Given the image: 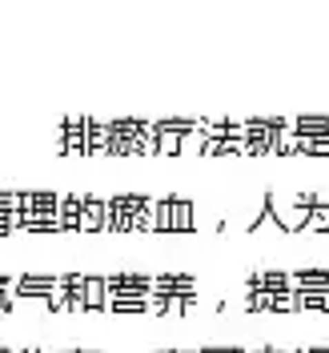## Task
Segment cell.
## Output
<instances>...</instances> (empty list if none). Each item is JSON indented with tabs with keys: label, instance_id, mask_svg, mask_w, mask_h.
<instances>
[{
	"label": "cell",
	"instance_id": "obj_22",
	"mask_svg": "<svg viewBox=\"0 0 329 353\" xmlns=\"http://www.w3.org/2000/svg\"><path fill=\"white\" fill-rule=\"evenodd\" d=\"M201 353H241V350H201Z\"/></svg>",
	"mask_w": 329,
	"mask_h": 353
},
{
	"label": "cell",
	"instance_id": "obj_20",
	"mask_svg": "<svg viewBox=\"0 0 329 353\" xmlns=\"http://www.w3.org/2000/svg\"><path fill=\"white\" fill-rule=\"evenodd\" d=\"M8 309H12V297H8V293H0V313H8Z\"/></svg>",
	"mask_w": 329,
	"mask_h": 353
},
{
	"label": "cell",
	"instance_id": "obj_6",
	"mask_svg": "<svg viewBox=\"0 0 329 353\" xmlns=\"http://www.w3.org/2000/svg\"><path fill=\"white\" fill-rule=\"evenodd\" d=\"M105 289H109L105 309L117 301H153V277H145V273H112V277H105Z\"/></svg>",
	"mask_w": 329,
	"mask_h": 353
},
{
	"label": "cell",
	"instance_id": "obj_13",
	"mask_svg": "<svg viewBox=\"0 0 329 353\" xmlns=\"http://www.w3.org/2000/svg\"><path fill=\"white\" fill-rule=\"evenodd\" d=\"M201 157H245V137H229V141H205Z\"/></svg>",
	"mask_w": 329,
	"mask_h": 353
},
{
	"label": "cell",
	"instance_id": "obj_15",
	"mask_svg": "<svg viewBox=\"0 0 329 353\" xmlns=\"http://www.w3.org/2000/svg\"><path fill=\"white\" fill-rule=\"evenodd\" d=\"M157 132H173V137H193V132H201V121H193V117H165V121H153Z\"/></svg>",
	"mask_w": 329,
	"mask_h": 353
},
{
	"label": "cell",
	"instance_id": "obj_2",
	"mask_svg": "<svg viewBox=\"0 0 329 353\" xmlns=\"http://www.w3.org/2000/svg\"><path fill=\"white\" fill-rule=\"evenodd\" d=\"M21 229H28V233H57L61 229V193H52V189H24Z\"/></svg>",
	"mask_w": 329,
	"mask_h": 353
},
{
	"label": "cell",
	"instance_id": "obj_3",
	"mask_svg": "<svg viewBox=\"0 0 329 353\" xmlns=\"http://www.w3.org/2000/svg\"><path fill=\"white\" fill-rule=\"evenodd\" d=\"M197 209L185 197H161L153 205V233H189L197 229Z\"/></svg>",
	"mask_w": 329,
	"mask_h": 353
},
{
	"label": "cell",
	"instance_id": "obj_8",
	"mask_svg": "<svg viewBox=\"0 0 329 353\" xmlns=\"http://www.w3.org/2000/svg\"><path fill=\"white\" fill-rule=\"evenodd\" d=\"M88 132H92V117H68L57 132V153L88 157Z\"/></svg>",
	"mask_w": 329,
	"mask_h": 353
},
{
	"label": "cell",
	"instance_id": "obj_14",
	"mask_svg": "<svg viewBox=\"0 0 329 353\" xmlns=\"http://www.w3.org/2000/svg\"><path fill=\"white\" fill-rule=\"evenodd\" d=\"M301 289H329V269H297L293 293H301Z\"/></svg>",
	"mask_w": 329,
	"mask_h": 353
},
{
	"label": "cell",
	"instance_id": "obj_21",
	"mask_svg": "<svg viewBox=\"0 0 329 353\" xmlns=\"http://www.w3.org/2000/svg\"><path fill=\"white\" fill-rule=\"evenodd\" d=\"M301 353H329V345H313V350H301Z\"/></svg>",
	"mask_w": 329,
	"mask_h": 353
},
{
	"label": "cell",
	"instance_id": "obj_1",
	"mask_svg": "<svg viewBox=\"0 0 329 353\" xmlns=\"http://www.w3.org/2000/svg\"><path fill=\"white\" fill-rule=\"evenodd\" d=\"M109 233H153V201L145 193H117L109 197Z\"/></svg>",
	"mask_w": 329,
	"mask_h": 353
},
{
	"label": "cell",
	"instance_id": "obj_18",
	"mask_svg": "<svg viewBox=\"0 0 329 353\" xmlns=\"http://www.w3.org/2000/svg\"><path fill=\"white\" fill-rule=\"evenodd\" d=\"M17 229H21V213H0V237L17 233Z\"/></svg>",
	"mask_w": 329,
	"mask_h": 353
},
{
	"label": "cell",
	"instance_id": "obj_23",
	"mask_svg": "<svg viewBox=\"0 0 329 353\" xmlns=\"http://www.w3.org/2000/svg\"><path fill=\"white\" fill-rule=\"evenodd\" d=\"M65 353H101V350H65Z\"/></svg>",
	"mask_w": 329,
	"mask_h": 353
},
{
	"label": "cell",
	"instance_id": "obj_7",
	"mask_svg": "<svg viewBox=\"0 0 329 353\" xmlns=\"http://www.w3.org/2000/svg\"><path fill=\"white\" fill-rule=\"evenodd\" d=\"M21 301H44L48 309H61V277H37V273H24L17 277L12 289Z\"/></svg>",
	"mask_w": 329,
	"mask_h": 353
},
{
	"label": "cell",
	"instance_id": "obj_4",
	"mask_svg": "<svg viewBox=\"0 0 329 353\" xmlns=\"http://www.w3.org/2000/svg\"><path fill=\"white\" fill-rule=\"evenodd\" d=\"M286 125L289 117H253V121H245V157L277 153V141H281Z\"/></svg>",
	"mask_w": 329,
	"mask_h": 353
},
{
	"label": "cell",
	"instance_id": "obj_12",
	"mask_svg": "<svg viewBox=\"0 0 329 353\" xmlns=\"http://www.w3.org/2000/svg\"><path fill=\"white\" fill-rule=\"evenodd\" d=\"M109 141H112V121H92V132H88V157H109Z\"/></svg>",
	"mask_w": 329,
	"mask_h": 353
},
{
	"label": "cell",
	"instance_id": "obj_16",
	"mask_svg": "<svg viewBox=\"0 0 329 353\" xmlns=\"http://www.w3.org/2000/svg\"><path fill=\"white\" fill-rule=\"evenodd\" d=\"M306 229H313V233H329V201H321V205H313V209H309Z\"/></svg>",
	"mask_w": 329,
	"mask_h": 353
},
{
	"label": "cell",
	"instance_id": "obj_19",
	"mask_svg": "<svg viewBox=\"0 0 329 353\" xmlns=\"http://www.w3.org/2000/svg\"><path fill=\"white\" fill-rule=\"evenodd\" d=\"M12 289H17V277H0V293H8V297H12Z\"/></svg>",
	"mask_w": 329,
	"mask_h": 353
},
{
	"label": "cell",
	"instance_id": "obj_5",
	"mask_svg": "<svg viewBox=\"0 0 329 353\" xmlns=\"http://www.w3.org/2000/svg\"><path fill=\"white\" fill-rule=\"evenodd\" d=\"M153 301L165 305H197V277L193 273H157L153 277Z\"/></svg>",
	"mask_w": 329,
	"mask_h": 353
},
{
	"label": "cell",
	"instance_id": "obj_17",
	"mask_svg": "<svg viewBox=\"0 0 329 353\" xmlns=\"http://www.w3.org/2000/svg\"><path fill=\"white\" fill-rule=\"evenodd\" d=\"M0 213H21V189H0Z\"/></svg>",
	"mask_w": 329,
	"mask_h": 353
},
{
	"label": "cell",
	"instance_id": "obj_11",
	"mask_svg": "<svg viewBox=\"0 0 329 353\" xmlns=\"http://www.w3.org/2000/svg\"><path fill=\"white\" fill-rule=\"evenodd\" d=\"M293 301L301 313H329V289H301L293 293Z\"/></svg>",
	"mask_w": 329,
	"mask_h": 353
},
{
	"label": "cell",
	"instance_id": "obj_9",
	"mask_svg": "<svg viewBox=\"0 0 329 353\" xmlns=\"http://www.w3.org/2000/svg\"><path fill=\"white\" fill-rule=\"evenodd\" d=\"M109 221V201L97 197V193H85V213H81V233H97L105 229Z\"/></svg>",
	"mask_w": 329,
	"mask_h": 353
},
{
	"label": "cell",
	"instance_id": "obj_10",
	"mask_svg": "<svg viewBox=\"0 0 329 353\" xmlns=\"http://www.w3.org/2000/svg\"><path fill=\"white\" fill-rule=\"evenodd\" d=\"M81 213H85V193H65L61 197V229L81 233Z\"/></svg>",
	"mask_w": 329,
	"mask_h": 353
}]
</instances>
